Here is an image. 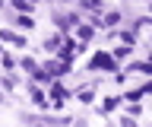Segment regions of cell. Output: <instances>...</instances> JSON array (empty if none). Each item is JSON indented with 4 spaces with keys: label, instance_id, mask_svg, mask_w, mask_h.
I'll return each instance as SVG.
<instances>
[{
    "label": "cell",
    "instance_id": "cell-2",
    "mask_svg": "<svg viewBox=\"0 0 152 127\" xmlns=\"http://www.w3.org/2000/svg\"><path fill=\"white\" fill-rule=\"evenodd\" d=\"M104 22H108V26H117V22H121V16H117V13H108V16H104Z\"/></svg>",
    "mask_w": 152,
    "mask_h": 127
},
{
    "label": "cell",
    "instance_id": "cell-3",
    "mask_svg": "<svg viewBox=\"0 0 152 127\" xmlns=\"http://www.w3.org/2000/svg\"><path fill=\"white\" fill-rule=\"evenodd\" d=\"M16 22H19V26H26V29H32V26H35V22L28 19V16H19V19H16Z\"/></svg>",
    "mask_w": 152,
    "mask_h": 127
},
{
    "label": "cell",
    "instance_id": "cell-5",
    "mask_svg": "<svg viewBox=\"0 0 152 127\" xmlns=\"http://www.w3.org/2000/svg\"><path fill=\"white\" fill-rule=\"evenodd\" d=\"M0 102H3V95H0Z\"/></svg>",
    "mask_w": 152,
    "mask_h": 127
},
{
    "label": "cell",
    "instance_id": "cell-4",
    "mask_svg": "<svg viewBox=\"0 0 152 127\" xmlns=\"http://www.w3.org/2000/svg\"><path fill=\"white\" fill-rule=\"evenodd\" d=\"M83 7H89V10H95V7H98V0H83Z\"/></svg>",
    "mask_w": 152,
    "mask_h": 127
},
{
    "label": "cell",
    "instance_id": "cell-1",
    "mask_svg": "<svg viewBox=\"0 0 152 127\" xmlns=\"http://www.w3.org/2000/svg\"><path fill=\"white\" fill-rule=\"evenodd\" d=\"M89 67H92V70H102V67H114V57H111V54H95Z\"/></svg>",
    "mask_w": 152,
    "mask_h": 127
}]
</instances>
